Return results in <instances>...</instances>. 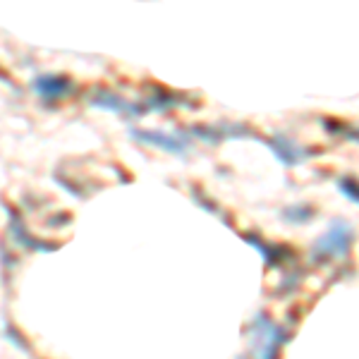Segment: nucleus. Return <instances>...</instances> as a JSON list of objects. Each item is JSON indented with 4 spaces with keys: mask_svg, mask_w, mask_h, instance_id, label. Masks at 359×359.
<instances>
[{
    "mask_svg": "<svg viewBox=\"0 0 359 359\" xmlns=\"http://www.w3.org/2000/svg\"><path fill=\"white\" fill-rule=\"evenodd\" d=\"M252 335H254V357L257 359H276L280 345L287 340V335L271 321L269 316L259 314L257 321L252 326Z\"/></svg>",
    "mask_w": 359,
    "mask_h": 359,
    "instance_id": "nucleus-1",
    "label": "nucleus"
},
{
    "mask_svg": "<svg viewBox=\"0 0 359 359\" xmlns=\"http://www.w3.org/2000/svg\"><path fill=\"white\" fill-rule=\"evenodd\" d=\"M352 245V228L343 221H335L328 233L316 242L314 259H338L345 257Z\"/></svg>",
    "mask_w": 359,
    "mask_h": 359,
    "instance_id": "nucleus-2",
    "label": "nucleus"
},
{
    "mask_svg": "<svg viewBox=\"0 0 359 359\" xmlns=\"http://www.w3.org/2000/svg\"><path fill=\"white\" fill-rule=\"evenodd\" d=\"M32 86L36 91V96L46 103L62 101V98H67L74 91L72 79L62 77V74H39L32 82Z\"/></svg>",
    "mask_w": 359,
    "mask_h": 359,
    "instance_id": "nucleus-3",
    "label": "nucleus"
},
{
    "mask_svg": "<svg viewBox=\"0 0 359 359\" xmlns=\"http://www.w3.org/2000/svg\"><path fill=\"white\" fill-rule=\"evenodd\" d=\"M137 142L142 144H151V147H158L163 151H170L175 156H182L187 151V144H189V137L184 135H165V132H151V130H132L130 132Z\"/></svg>",
    "mask_w": 359,
    "mask_h": 359,
    "instance_id": "nucleus-4",
    "label": "nucleus"
},
{
    "mask_svg": "<svg viewBox=\"0 0 359 359\" xmlns=\"http://www.w3.org/2000/svg\"><path fill=\"white\" fill-rule=\"evenodd\" d=\"M91 106L96 108H103V111H113V113H120V115H130V118H137L142 115L147 108L137 106V103H130L125 98H120L118 94L113 91H106V89H98L94 96H91Z\"/></svg>",
    "mask_w": 359,
    "mask_h": 359,
    "instance_id": "nucleus-5",
    "label": "nucleus"
},
{
    "mask_svg": "<svg viewBox=\"0 0 359 359\" xmlns=\"http://www.w3.org/2000/svg\"><path fill=\"white\" fill-rule=\"evenodd\" d=\"M269 147L273 149L276 158L280 161V163H285V165H297V163H302V161L306 158L304 149L299 147V144H294L292 139H287L283 135H276L269 142Z\"/></svg>",
    "mask_w": 359,
    "mask_h": 359,
    "instance_id": "nucleus-6",
    "label": "nucleus"
},
{
    "mask_svg": "<svg viewBox=\"0 0 359 359\" xmlns=\"http://www.w3.org/2000/svg\"><path fill=\"white\" fill-rule=\"evenodd\" d=\"M311 216H314V211H311L309 206H292L283 213V218L290 223H306V221H311Z\"/></svg>",
    "mask_w": 359,
    "mask_h": 359,
    "instance_id": "nucleus-7",
    "label": "nucleus"
},
{
    "mask_svg": "<svg viewBox=\"0 0 359 359\" xmlns=\"http://www.w3.org/2000/svg\"><path fill=\"white\" fill-rule=\"evenodd\" d=\"M338 187L343 189V194L352 201V204H357V182H355V177H340Z\"/></svg>",
    "mask_w": 359,
    "mask_h": 359,
    "instance_id": "nucleus-8",
    "label": "nucleus"
}]
</instances>
